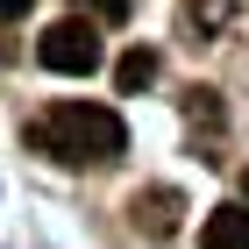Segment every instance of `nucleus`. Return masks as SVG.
Returning a JSON list of instances; mask_svg holds the SVG:
<instances>
[{"mask_svg": "<svg viewBox=\"0 0 249 249\" xmlns=\"http://www.w3.org/2000/svg\"><path fill=\"white\" fill-rule=\"evenodd\" d=\"M29 150L50 157V164H114L128 150V128L100 100H57L50 114L29 121Z\"/></svg>", "mask_w": 249, "mask_h": 249, "instance_id": "f257e3e1", "label": "nucleus"}, {"mask_svg": "<svg viewBox=\"0 0 249 249\" xmlns=\"http://www.w3.org/2000/svg\"><path fill=\"white\" fill-rule=\"evenodd\" d=\"M36 57L50 64V71H64V78L100 71V57H107V43H100V21H86V15L50 21V29H43V43H36Z\"/></svg>", "mask_w": 249, "mask_h": 249, "instance_id": "f03ea898", "label": "nucleus"}, {"mask_svg": "<svg viewBox=\"0 0 249 249\" xmlns=\"http://www.w3.org/2000/svg\"><path fill=\"white\" fill-rule=\"evenodd\" d=\"M178 213H185V192H171V185H150V192L128 199V221H135L142 235H171Z\"/></svg>", "mask_w": 249, "mask_h": 249, "instance_id": "7ed1b4c3", "label": "nucleus"}, {"mask_svg": "<svg viewBox=\"0 0 249 249\" xmlns=\"http://www.w3.org/2000/svg\"><path fill=\"white\" fill-rule=\"evenodd\" d=\"M199 249H249V207H213L199 228Z\"/></svg>", "mask_w": 249, "mask_h": 249, "instance_id": "20e7f679", "label": "nucleus"}, {"mask_svg": "<svg viewBox=\"0 0 249 249\" xmlns=\"http://www.w3.org/2000/svg\"><path fill=\"white\" fill-rule=\"evenodd\" d=\"M150 78H157V50H128V57L114 64V86H121V93H142Z\"/></svg>", "mask_w": 249, "mask_h": 249, "instance_id": "39448f33", "label": "nucleus"}, {"mask_svg": "<svg viewBox=\"0 0 249 249\" xmlns=\"http://www.w3.org/2000/svg\"><path fill=\"white\" fill-rule=\"evenodd\" d=\"M93 15L100 21H128V0H93Z\"/></svg>", "mask_w": 249, "mask_h": 249, "instance_id": "423d86ee", "label": "nucleus"}, {"mask_svg": "<svg viewBox=\"0 0 249 249\" xmlns=\"http://www.w3.org/2000/svg\"><path fill=\"white\" fill-rule=\"evenodd\" d=\"M29 15V0H0V29H7V21H21Z\"/></svg>", "mask_w": 249, "mask_h": 249, "instance_id": "0eeeda50", "label": "nucleus"}, {"mask_svg": "<svg viewBox=\"0 0 249 249\" xmlns=\"http://www.w3.org/2000/svg\"><path fill=\"white\" fill-rule=\"evenodd\" d=\"M242 192H249V171H242Z\"/></svg>", "mask_w": 249, "mask_h": 249, "instance_id": "6e6552de", "label": "nucleus"}]
</instances>
